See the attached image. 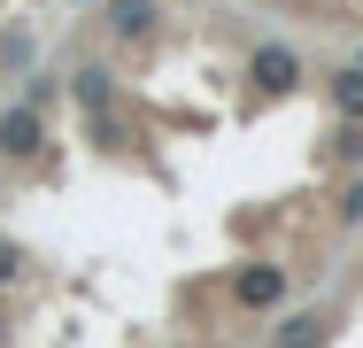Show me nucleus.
Wrapping results in <instances>:
<instances>
[{
    "label": "nucleus",
    "instance_id": "nucleus-2",
    "mask_svg": "<svg viewBox=\"0 0 363 348\" xmlns=\"http://www.w3.org/2000/svg\"><path fill=\"white\" fill-rule=\"evenodd\" d=\"M0 155H8V163L39 155V101H16V109L0 116Z\"/></svg>",
    "mask_w": 363,
    "mask_h": 348
},
{
    "label": "nucleus",
    "instance_id": "nucleus-4",
    "mask_svg": "<svg viewBox=\"0 0 363 348\" xmlns=\"http://www.w3.org/2000/svg\"><path fill=\"white\" fill-rule=\"evenodd\" d=\"M325 341V317H286V333H279V348H317Z\"/></svg>",
    "mask_w": 363,
    "mask_h": 348
},
{
    "label": "nucleus",
    "instance_id": "nucleus-3",
    "mask_svg": "<svg viewBox=\"0 0 363 348\" xmlns=\"http://www.w3.org/2000/svg\"><path fill=\"white\" fill-rule=\"evenodd\" d=\"M108 23H116V39H147L155 31V0H108Z\"/></svg>",
    "mask_w": 363,
    "mask_h": 348
},
{
    "label": "nucleus",
    "instance_id": "nucleus-1",
    "mask_svg": "<svg viewBox=\"0 0 363 348\" xmlns=\"http://www.w3.org/2000/svg\"><path fill=\"white\" fill-rule=\"evenodd\" d=\"M286 286H294L286 263H247V271L232 278V302L240 310H271V302H286Z\"/></svg>",
    "mask_w": 363,
    "mask_h": 348
},
{
    "label": "nucleus",
    "instance_id": "nucleus-6",
    "mask_svg": "<svg viewBox=\"0 0 363 348\" xmlns=\"http://www.w3.org/2000/svg\"><path fill=\"white\" fill-rule=\"evenodd\" d=\"M340 217H363V178L348 186V194H340Z\"/></svg>",
    "mask_w": 363,
    "mask_h": 348
},
{
    "label": "nucleus",
    "instance_id": "nucleus-5",
    "mask_svg": "<svg viewBox=\"0 0 363 348\" xmlns=\"http://www.w3.org/2000/svg\"><path fill=\"white\" fill-rule=\"evenodd\" d=\"M333 101H340L348 116H363V70H340V77H333Z\"/></svg>",
    "mask_w": 363,
    "mask_h": 348
}]
</instances>
